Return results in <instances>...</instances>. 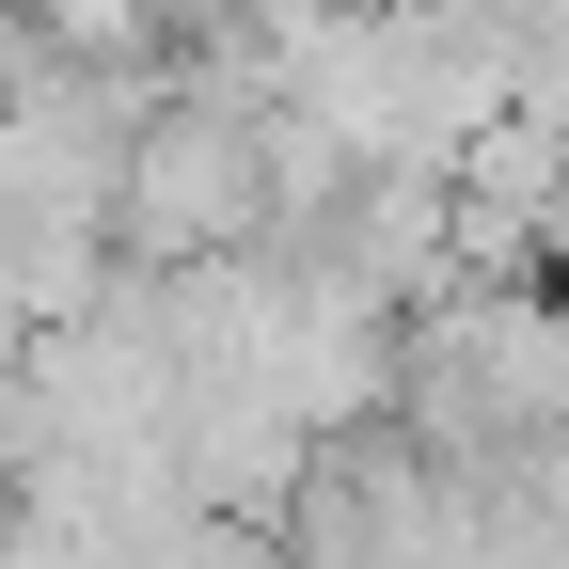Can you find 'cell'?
I'll return each mask as SVG.
<instances>
[{
    "instance_id": "obj_1",
    "label": "cell",
    "mask_w": 569,
    "mask_h": 569,
    "mask_svg": "<svg viewBox=\"0 0 569 569\" xmlns=\"http://www.w3.org/2000/svg\"><path fill=\"white\" fill-rule=\"evenodd\" d=\"M127 269H222V253H269V96H222V80H174L159 127L127 159Z\"/></svg>"
}]
</instances>
